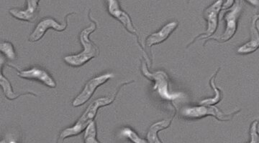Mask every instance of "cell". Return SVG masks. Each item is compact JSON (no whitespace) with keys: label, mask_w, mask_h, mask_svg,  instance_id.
<instances>
[{"label":"cell","mask_w":259,"mask_h":143,"mask_svg":"<svg viewBox=\"0 0 259 143\" xmlns=\"http://www.w3.org/2000/svg\"><path fill=\"white\" fill-rule=\"evenodd\" d=\"M115 97H107V98H101L95 100L93 103L90 104L86 111L83 112V115L80 117L79 120L76 122L74 127L66 129L61 132L59 138L57 143H63L65 139L71 136L77 135L88 125L93 122V119L96 116L97 110L100 107L107 106L110 105L115 100Z\"/></svg>","instance_id":"1"},{"label":"cell","mask_w":259,"mask_h":143,"mask_svg":"<svg viewBox=\"0 0 259 143\" xmlns=\"http://www.w3.org/2000/svg\"><path fill=\"white\" fill-rule=\"evenodd\" d=\"M96 30V23H93L90 27L84 29L81 32L80 41L83 47V51L81 53L76 54V55H69L65 57L64 60L66 64L72 66V67H81L98 55L99 49L97 48L95 44L90 40V34L93 33Z\"/></svg>","instance_id":"2"},{"label":"cell","mask_w":259,"mask_h":143,"mask_svg":"<svg viewBox=\"0 0 259 143\" xmlns=\"http://www.w3.org/2000/svg\"><path fill=\"white\" fill-rule=\"evenodd\" d=\"M141 69L144 76L154 82L153 90L157 92L162 99L169 100V101H175V100L185 98V95L184 93H170L168 90V78L164 72L158 71L154 73H150L145 62H142Z\"/></svg>","instance_id":"3"},{"label":"cell","mask_w":259,"mask_h":143,"mask_svg":"<svg viewBox=\"0 0 259 143\" xmlns=\"http://www.w3.org/2000/svg\"><path fill=\"white\" fill-rule=\"evenodd\" d=\"M239 112L240 110H235L231 113L226 114L213 105H202V106L185 107L182 110L181 114L182 116L187 118L197 119L205 116H214L218 120L228 121L231 120L233 117Z\"/></svg>","instance_id":"4"},{"label":"cell","mask_w":259,"mask_h":143,"mask_svg":"<svg viewBox=\"0 0 259 143\" xmlns=\"http://www.w3.org/2000/svg\"><path fill=\"white\" fill-rule=\"evenodd\" d=\"M243 10V3L241 1L235 2L234 5L230 9L226 10L224 19L226 22V31L223 35L214 36L208 40H214L224 42L231 40L234 37L238 28V22Z\"/></svg>","instance_id":"5"},{"label":"cell","mask_w":259,"mask_h":143,"mask_svg":"<svg viewBox=\"0 0 259 143\" xmlns=\"http://www.w3.org/2000/svg\"><path fill=\"white\" fill-rule=\"evenodd\" d=\"M223 1H217L213 3L212 5L207 8V9L204 10V18L207 20V28L205 32L199 34L194 39L192 42H190V45L197 40V39H207L208 40L210 37H213V35L215 33L218 26V20H219L220 11L223 9Z\"/></svg>","instance_id":"6"},{"label":"cell","mask_w":259,"mask_h":143,"mask_svg":"<svg viewBox=\"0 0 259 143\" xmlns=\"http://www.w3.org/2000/svg\"><path fill=\"white\" fill-rule=\"evenodd\" d=\"M114 77L115 76L113 74L110 73V74L102 75V76L96 77V78L90 80L85 85L84 88L81 92V93L73 101V106L77 107L84 105L93 97L94 93H95L97 88H99L100 85L105 84L106 82L114 78Z\"/></svg>","instance_id":"7"},{"label":"cell","mask_w":259,"mask_h":143,"mask_svg":"<svg viewBox=\"0 0 259 143\" xmlns=\"http://www.w3.org/2000/svg\"><path fill=\"white\" fill-rule=\"evenodd\" d=\"M67 17L65 19V23L63 25L59 24L53 18H45L42 19L37 24L31 35L29 37V40L30 42H37V41L40 40L49 29H53V30L59 32L64 31L67 27Z\"/></svg>","instance_id":"8"},{"label":"cell","mask_w":259,"mask_h":143,"mask_svg":"<svg viewBox=\"0 0 259 143\" xmlns=\"http://www.w3.org/2000/svg\"><path fill=\"white\" fill-rule=\"evenodd\" d=\"M107 9H108L110 15H112L113 18L117 19L118 21H120L127 31L134 34L135 35L138 37L136 29L133 25L132 20H131L129 15L120 8L119 2L110 0V1H107Z\"/></svg>","instance_id":"9"},{"label":"cell","mask_w":259,"mask_h":143,"mask_svg":"<svg viewBox=\"0 0 259 143\" xmlns=\"http://www.w3.org/2000/svg\"><path fill=\"white\" fill-rule=\"evenodd\" d=\"M18 76L22 78L28 80H35L42 83L51 88H55L56 82L53 79L52 77L44 69L38 67H32L28 70H18Z\"/></svg>","instance_id":"10"},{"label":"cell","mask_w":259,"mask_h":143,"mask_svg":"<svg viewBox=\"0 0 259 143\" xmlns=\"http://www.w3.org/2000/svg\"><path fill=\"white\" fill-rule=\"evenodd\" d=\"M250 34L251 37L249 42L238 47L237 50L238 54H250L259 48V15H255L253 19Z\"/></svg>","instance_id":"11"},{"label":"cell","mask_w":259,"mask_h":143,"mask_svg":"<svg viewBox=\"0 0 259 143\" xmlns=\"http://www.w3.org/2000/svg\"><path fill=\"white\" fill-rule=\"evenodd\" d=\"M179 23L177 22H171V23L166 24L164 25L159 31L151 34L148 36L146 41V45L148 48L151 49V47L154 45L161 43L171 35L172 32L176 30L178 27Z\"/></svg>","instance_id":"12"},{"label":"cell","mask_w":259,"mask_h":143,"mask_svg":"<svg viewBox=\"0 0 259 143\" xmlns=\"http://www.w3.org/2000/svg\"><path fill=\"white\" fill-rule=\"evenodd\" d=\"M39 1L27 2V8L25 10L13 9L10 10V15L15 18L22 21L32 23L37 17V7Z\"/></svg>","instance_id":"13"},{"label":"cell","mask_w":259,"mask_h":143,"mask_svg":"<svg viewBox=\"0 0 259 143\" xmlns=\"http://www.w3.org/2000/svg\"><path fill=\"white\" fill-rule=\"evenodd\" d=\"M171 120H163L156 122L150 127L147 134L149 143H162L158 138V131L164 130L171 125Z\"/></svg>","instance_id":"14"},{"label":"cell","mask_w":259,"mask_h":143,"mask_svg":"<svg viewBox=\"0 0 259 143\" xmlns=\"http://www.w3.org/2000/svg\"><path fill=\"white\" fill-rule=\"evenodd\" d=\"M220 71V68H218L217 70H216L214 74L213 75L212 78H211L210 81H209V84H210L211 87L214 90V93H215V95H214V98H209L205 99V100H202V101L200 102V104L202 105H214L215 104H218L221 101V100L223 99V94L221 93V90L218 89L217 87L215 85V78L217 77L218 74V72Z\"/></svg>","instance_id":"15"},{"label":"cell","mask_w":259,"mask_h":143,"mask_svg":"<svg viewBox=\"0 0 259 143\" xmlns=\"http://www.w3.org/2000/svg\"><path fill=\"white\" fill-rule=\"evenodd\" d=\"M0 84H1L2 88H3V91H4V93L5 96L7 97V98L9 99V100H13L18 97L21 96V95H15L14 93H13V88H12L11 85H10V82L8 81L6 78H5L3 74V64H2V70H1V79H0Z\"/></svg>","instance_id":"16"},{"label":"cell","mask_w":259,"mask_h":143,"mask_svg":"<svg viewBox=\"0 0 259 143\" xmlns=\"http://www.w3.org/2000/svg\"><path fill=\"white\" fill-rule=\"evenodd\" d=\"M96 125H95V122H92L90 125H88L87 130L85 131L84 139L85 143H100L96 139Z\"/></svg>","instance_id":"17"},{"label":"cell","mask_w":259,"mask_h":143,"mask_svg":"<svg viewBox=\"0 0 259 143\" xmlns=\"http://www.w3.org/2000/svg\"><path fill=\"white\" fill-rule=\"evenodd\" d=\"M0 49H1L2 53L5 54L7 58L10 60H14L17 59V54L13 45L9 42H3L0 45Z\"/></svg>","instance_id":"18"},{"label":"cell","mask_w":259,"mask_h":143,"mask_svg":"<svg viewBox=\"0 0 259 143\" xmlns=\"http://www.w3.org/2000/svg\"><path fill=\"white\" fill-rule=\"evenodd\" d=\"M120 135L121 137L129 139L134 143H148L145 139L140 137L132 129L129 128V127H125L122 129L120 132Z\"/></svg>","instance_id":"19"},{"label":"cell","mask_w":259,"mask_h":143,"mask_svg":"<svg viewBox=\"0 0 259 143\" xmlns=\"http://www.w3.org/2000/svg\"><path fill=\"white\" fill-rule=\"evenodd\" d=\"M259 120H255L252 122L250 127V141L249 143H259V133L258 132V125Z\"/></svg>","instance_id":"20"},{"label":"cell","mask_w":259,"mask_h":143,"mask_svg":"<svg viewBox=\"0 0 259 143\" xmlns=\"http://www.w3.org/2000/svg\"><path fill=\"white\" fill-rule=\"evenodd\" d=\"M10 143H16L15 142H10Z\"/></svg>","instance_id":"21"}]
</instances>
